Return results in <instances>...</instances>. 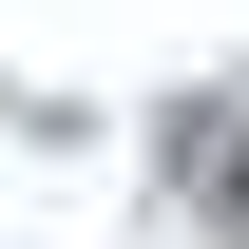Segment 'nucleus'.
<instances>
[{
	"mask_svg": "<svg viewBox=\"0 0 249 249\" xmlns=\"http://www.w3.org/2000/svg\"><path fill=\"white\" fill-rule=\"evenodd\" d=\"M230 211H249V154H230Z\"/></svg>",
	"mask_w": 249,
	"mask_h": 249,
	"instance_id": "obj_1",
	"label": "nucleus"
}]
</instances>
